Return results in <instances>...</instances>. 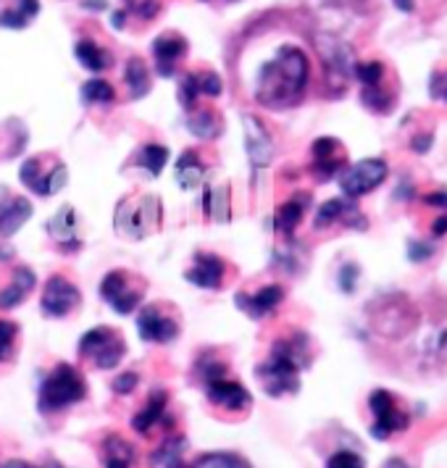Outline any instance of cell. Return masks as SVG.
I'll return each instance as SVG.
<instances>
[{
	"label": "cell",
	"mask_w": 447,
	"mask_h": 468,
	"mask_svg": "<svg viewBox=\"0 0 447 468\" xmlns=\"http://www.w3.org/2000/svg\"><path fill=\"white\" fill-rule=\"evenodd\" d=\"M308 77H311L308 56L295 45H284V48H279L271 61L261 66L253 95L263 108L287 111L300 103V98L308 87Z\"/></svg>",
	"instance_id": "6da1fadb"
},
{
	"label": "cell",
	"mask_w": 447,
	"mask_h": 468,
	"mask_svg": "<svg viewBox=\"0 0 447 468\" xmlns=\"http://www.w3.org/2000/svg\"><path fill=\"white\" fill-rule=\"evenodd\" d=\"M308 366H311V342L303 332H295L271 345V353L256 368V377L266 395L284 398L298 392L300 371H305Z\"/></svg>",
	"instance_id": "7a4b0ae2"
},
{
	"label": "cell",
	"mask_w": 447,
	"mask_h": 468,
	"mask_svg": "<svg viewBox=\"0 0 447 468\" xmlns=\"http://www.w3.org/2000/svg\"><path fill=\"white\" fill-rule=\"evenodd\" d=\"M87 398V384L82 374L71 363H56L37 392V408L40 413H61L71 405L82 403Z\"/></svg>",
	"instance_id": "3957f363"
},
{
	"label": "cell",
	"mask_w": 447,
	"mask_h": 468,
	"mask_svg": "<svg viewBox=\"0 0 447 468\" xmlns=\"http://www.w3.org/2000/svg\"><path fill=\"white\" fill-rule=\"evenodd\" d=\"M161 218H164V211H161V200L155 195H140L137 200L124 197L113 213V229L124 239L140 242L148 234L158 232Z\"/></svg>",
	"instance_id": "277c9868"
},
{
	"label": "cell",
	"mask_w": 447,
	"mask_h": 468,
	"mask_svg": "<svg viewBox=\"0 0 447 468\" xmlns=\"http://www.w3.org/2000/svg\"><path fill=\"white\" fill-rule=\"evenodd\" d=\"M80 356L85 361L92 363L95 368L111 371V368H116L119 363L124 361L127 342H124V337L116 329H111V326H95V329H90V332L82 335V340H80Z\"/></svg>",
	"instance_id": "5b68a950"
},
{
	"label": "cell",
	"mask_w": 447,
	"mask_h": 468,
	"mask_svg": "<svg viewBox=\"0 0 447 468\" xmlns=\"http://www.w3.org/2000/svg\"><path fill=\"white\" fill-rule=\"evenodd\" d=\"M101 298L119 316H129L132 311L140 308V303L145 298V287L140 279L132 277L124 269H113L101 282Z\"/></svg>",
	"instance_id": "8992f818"
},
{
	"label": "cell",
	"mask_w": 447,
	"mask_h": 468,
	"mask_svg": "<svg viewBox=\"0 0 447 468\" xmlns=\"http://www.w3.org/2000/svg\"><path fill=\"white\" fill-rule=\"evenodd\" d=\"M368 408L374 413V424H371V437L377 440H389L392 434L405 431L410 426V416L403 408H398V400L392 392L387 389H374L368 395Z\"/></svg>",
	"instance_id": "52a82bcc"
},
{
	"label": "cell",
	"mask_w": 447,
	"mask_h": 468,
	"mask_svg": "<svg viewBox=\"0 0 447 468\" xmlns=\"http://www.w3.org/2000/svg\"><path fill=\"white\" fill-rule=\"evenodd\" d=\"M387 179V164L382 158H363L350 169L340 171V187L345 197H361L366 192L377 190Z\"/></svg>",
	"instance_id": "ba28073f"
},
{
	"label": "cell",
	"mask_w": 447,
	"mask_h": 468,
	"mask_svg": "<svg viewBox=\"0 0 447 468\" xmlns=\"http://www.w3.org/2000/svg\"><path fill=\"white\" fill-rule=\"evenodd\" d=\"M80 303H82V295H80V290H77V284L71 279L56 274V277L45 282L40 311L48 319H66L71 311H77Z\"/></svg>",
	"instance_id": "9c48e42d"
},
{
	"label": "cell",
	"mask_w": 447,
	"mask_h": 468,
	"mask_svg": "<svg viewBox=\"0 0 447 468\" xmlns=\"http://www.w3.org/2000/svg\"><path fill=\"white\" fill-rule=\"evenodd\" d=\"M19 182L29 192L40 195V197H50V195H59L64 190L66 182H69V169L64 164H56L53 171H43V161L40 158H27L19 169Z\"/></svg>",
	"instance_id": "30bf717a"
},
{
	"label": "cell",
	"mask_w": 447,
	"mask_h": 468,
	"mask_svg": "<svg viewBox=\"0 0 447 468\" xmlns=\"http://www.w3.org/2000/svg\"><path fill=\"white\" fill-rule=\"evenodd\" d=\"M137 332L140 340L150 345H169L179 337V321L169 316L161 305L150 303L137 316Z\"/></svg>",
	"instance_id": "8fae6325"
},
{
	"label": "cell",
	"mask_w": 447,
	"mask_h": 468,
	"mask_svg": "<svg viewBox=\"0 0 447 468\" xmlns=\"http://www.w3.org/2000/svg\"><path fill=\"white\" fill-rule=\"evenodd\" d=\"M158 426L166 431H171V426H174V416H169V392L161 387L150 392L145 405L132 419V429L143 437H148L150 431H155Z\"/></svg>",
	"instance_id": "7c38bea8"
},
{
	"label": "cell",
	"mask_w": 447,
	"mask_h": 468,
	"mask_svg": "<svg viewBox=\"0 0 447 468\" xmlns=\"http://www.w3.org/2000/svg\"><path fill=\"white\" fill-rule=\"evenodd\" d=\"M242 127H245V150H248L250 166L256 171L266 169L274 161V140L269 129L263 127V122L253 113L242 116Z\"/></svg>",
	"instance_id": "4fadbf2b"
},
{
	"label": "cell",
	"mask_w": 447,
	"mask_h": 468,
	"mask_svg": "<svg viewBox=\"0 0 447 468\" xmlns=\"http://www.w3.org/2000/svg\"><path fill=\"white\" fill-rule=\"evenodd\" d=\"M203 389H206L208 403L216 405V408H221V410H227V413H245V410H250V405H253V395H250L242 384L232 382V379H227V377L203 384Z\"/></svg>",
	"instance_id": "5bb4252c"
},
{
	"label": "cell",
	"mask_w": 447,
	"mask_h": 468,
	"mask_svg": "<svg viewBox=\"0 0 447 468\" xmlns=\"http://www.w3.org/2000/svg\"><path fill=\"white\" fill-rule=\"evenodd\" d=\"M342 169H345V148L340 140L319 137L311 148V174L319 182H329V179L340 176Z\"/></svg>",
	"instance_id": "9a60e30c"
},
{
	"label": "cell",
	"mask_w": 447,
	"mask_h": 468,
	"mask_svg": "<svg viewBox=\"0 0 447 468\" xmlns=\"http://www.w3.org/2000/svg\"><path fill=\"white\" fill-rule=\"evenodd\" d=\"M185 279L200 290H221L227 279V261L216 253H197L192 269L185 271Z\"/></svg>",
	"instance_id": "2e32d148"
},
{
	"label": "cell",
	"mask_w": 447,
	"mask_h": 468,
	"mask_svg": "<svg viewBox=\"0 0 447 468\" xmlns=\"http://www.w3.org/2000/svg\"><path fill=\"white\" fill-rule=\"evenodd\" d=\"M335 224L356 227V229L366 227L363 213L358 211V206H356L353 197H332V200H326L319 211H316V221H314L316 229H326V227H335Z\"/></svg>",
	"instance_id": "e0dca14e"
},
{
	"label": "cell",
	"mask_w": 447,
	"mask_h": 468,
	"mask_svg": "<svg viewBox=\"0 0 447 468\" xmlns=\"http://www.w3.org/2000/svg\"><path fill=\"white\" fill-rule=\"evenodd\" d=\"M282 300H284V290L279 284H266L258 292H237L235 305L242 314H248L250 319L258 321L271 316L282 305Z\"/></svg>",
	"instance_id": "ac0fdd59"
},
{
	"label": "cell",
	"mask_w": 447,
	"mask_h": 468,
	"mask_svg": "<svg viewBox=\"0 0 447 468\" xmlns=\"http://www.w3.org/2000/svg\"><path fill=\"white\" fill-rule=\"evenodd\" d=\"M187 56V40L176 32H166L153 40V61L161 77H174L179 61Z\"/></svg>",
	"instance_id": "d6986e66"
},
{
	"label": "cell",
	"mask_w": 447,
	"mask_h": 468,
	"mask_svg": "<svg viewBox=\"0 0 447 468\" xmlns=\"http://www.w3.org/2000/svg\"><path fill=\"white\" fill-rule=\"evenodd\" d=\"M48 234H50V239L59 245L61 253H77V250L82 248V239H80V221H77V211H74L71 206H64L61 211L48 221Z\"/></svg>",
	"instance_id": "ffe728a7"
},
{
	"label": "cell",
	"mask_w": 447,
	"mask_h": 468,
	"mask_svg": "<svg viewBox=\"0 0 447 468\" xmlns=\"http://www.w3.org/2000/svg\"><path fill=\"white\" fill-rule=\"evenodd\" d=\"M321 56H324V64H326V74L332 77H353L356 64H353V53L347 45H342L340 40H332V37H321L319 40Z\"/></svg>",
	"instance_id": "44dd1931"
},
{
	"label": "cell",
	"mask_w": 447,
	"mask_h": 468,
	"mask_svg": "<svg viewBox=\"0 0 447 468\" xmlns=\"http://www.w3.org/2000/svg\"><path fill=\"white\" fill-rule=\"evenodd\" d=\"M37 277L29 266H16L11 274V284L5 290H0V311H11L16 305H22L29 298V292L35 290Z\"/></svg>",
	"instance_id": "7402d4cb"
},
{
	"label": "cell",
	"mask_w": 447,
	"mask_h": 468,
	"mask_svg": "<svg viewBox=\"0 0 447 468\" xmlns=\"http://www.w3.org/2000/svg\"><path fill=\"white\" fill-rule=\"evenodd\" d=\"M308 206H311V195H305V192L293 195L287 203H282V206L277 208V216H274V229H277L282 237L293 239V234H295V229H298L300 218H303L305 211H308Z\"/></svg>",
	"instance_id": "603a6c76"
},
{
	"label": "cell",
	"mask_w": 447,
	"mask_h": 468,
	"mask_svg": "<svg viewBox=\"0 0 447 468\" xmlns=\"http://www.w3.org/2000/svg\"><path fill=\"white\" fill-rule=\"evenodd\" d=\"M206 164L200 161V155L195 153V150H185L179 158H176V164H174V176H176V185L182 187V190H195V187H200L203 182H206Z\"/></svg>",
	"instance_id": "cb8c5ba5"
},
{
	"label": "cell",
	"mask_w": 447,
	"mask_h": 468,
	"mask_svg": "<svg viewBox=\"0 0 447 468\" xmlns=\"http://www.w3.org/2000/svg\"><path fill=\"white\" fill-rule=\"evenodd\" d=\"M101 461L103 468H134L137 452L122 434H108L101 442Z\"/></svg>",
	"instance_id": "d4e9b609"
},
{
	"label": "cell",
	"mask_w": 447,
	"mask_h": 468,
	"mask_svg": "<svg viewBox=\"0 0 447 468\" xmlns=\"http://www.w3.org/2000/svg\"><path fill=\"white\" fill-rule=\"evenodd\" d=\"M203 213L206 218L227 224L232 218V190L229 185H213L203 192Z\"/></svg>",
	"instance_id": "484cf974"
},
{
	"label": "cell",
	"mask_w": 447,
	"mask_h": 468,
	"mask_svg": "<svg viewBox=\"0 0 447 468\" xmlns=\"http://www.w3.org/2000/svg\"><path fill=\"white\" fill-rule=\"evenodd\" d=\"M32 216V203L27 197H11L0 208V237H14Z\"/></svg>",
	"instance_id": "4316f807"
},
{
	"label": "cell",
	"mask_w": 447,
	"mask_h": 468,
	"mask_svg": "<svg viewBox=\"0 0 447 468\" xmlns=\"http://www.w3.org/2000/svg\"><path fill=\"white\" fill-rule=\"evenodd\" d=\"M185 450H187V442L185 437L179 434H169L158 450H153L150 455V466L155 468H185L182 466V458H185Z\"/></svg>",
	"instance_id": "83f0119b"
},
{
	"label": "cell",
	"mask_w": 447,
	"mask_h": 468,
	"mask_svg": "<svg viewBox=\"0 0 447 468\" xmlns=\"http://www.w3.org/2000/svg\"><path fill=\"white\" fill-rule=\"evenodd\" d=\"M187 129L197 140H213L224 132V122L221 116L211 111V108H203V111H190L187 113Z\"/></svg>",
	"instance_id": "f1b7e54d"
},
{
	"label": "cell",
	"mask_w": 447,
	"mask_h": 468,
	"mask_svg": "<svg viewBox=\"0 0 447 468\" xmlns=\"http://www.w3.org/2000/svg\"><path fill=\"white\" fill-rule=\"evenodd\" d=\"M74 56L92 74H101V71H106L108 66L113 64L111 53H108L106 48H101L95 40H80V43L74 45Z\"/></svg>",
	"instance_id": "f546056e"
},
{
	"label": "cell",
	"mask_w": 447,
	"mask_h": 468,
	"mask_svg": "<svg viewBox=\"0 0 447 468\" xmlns=\"http://www.w3.org/2000/svg\"><path fill=\"white\" fill-rule=\"evenodd\" d=\"M124 82H127L129 98L132 101H140L150 92V71L148 64L143 58H129L124 66Z\"/></svg>",
	"instance_id": "4dcf8cb0"
},
{
	"label": "cell",
	"mask_w": 447,
	"mask_h": 468,
	"mask_svg": "<svg viewBox=\"0 0 447 468\" xmlns=\"http://www.w3.org/2000/svg\"><path fill=\"white\" fill-rule=\"evenodd\" d=\"M166 164H169V150L158 143H148L137 150V166L150 174V179H158L166 169Z\"/></svg>",
	"instance_id": "1f68e13d"
},
{
	"label": "cell",
	"mask_w": 447,
	"mask_h": 468,
	"mask_svg": "<svg viewBox=\"0 0 447 468\" xmlns=\"http://www.w3.org/2000/svg\"><path fill=\"white\" fill-rule=\"evenodd\" d=\"M37 11H40L37 0H16L14 8L0 14V27H5V29H24L27 24L37 16Z\"/></svg>",
	"instance_id": "d6a6232c"
},
{
	"label": "cell",
	"mask_w": 447,
	"mask_h": 468,
	"mask_svg": "<svg viewBox=\"0 0 447 468\" xmlns=\"http://www.w3.org/2000/svg\"><path fill=\"white\" fill-rule=\"evenodd\" d=\"M221 377H227V363L221 361L213 350L200 353V358L195 361V379L200 384H208Z\"/></svg>",
	"instance_id": "836d02e7"
},
{
	"label": "cell",
	"mask_w": 447,
	"mask_h": 468,
	"mask_svg": "<svg viewBox=\"0 0 447 468\" xmlns=\"http://www.w3.org/2000/svg\"><path fill=\"white\" fill-rule=\"evenodd\" d=\"M80 92H82L80 98H82L85 106H108V103L116 101V90L106 80H90V82L82 85Z\"/></svg>",
	"instance_id": "e575fe53"
},
{
	"label": "cell",
	"mask_w": 447,
	"mask_h": 468,
	"mask_svg": "<svg viewBox=\"0 0 447 468\" xmlns=\"http://www.w3.org/2000/svg\"><path fill=\"white\" fill-rule=\"evenodd\" d=\"M185 468H250V463L235 452H208V455H200L197 461H192L190 466Z\"/></svg>",
	"instance_id": "d590c367"
},
{
	"label": "cell",
	"mask_w": 447,
	"mask_h": 468,
	"mask_svg": "<svg viewBox=\"0 0 447 468\" xmlns=\"http://www.w3.org/2000/svg\"><path fill=\"white\" fill-rule=\"evenodd\" d=\"M19 326L11 319H0V363H8L16 353Z\"/></svg>",
	"instance_id": "8d00e7d4"
},
{
	"label": "cell",
	"mask_w": 447,
	"mask_h": 468,
	"mask_svg": "<svg viewBox=\"0 0 447 468\" xmlns=\"http://www.w3.org/2000/svg\"><path fill=\"white\" fill-rule=\"evenodd\" d=\"M395 103V98L389 95V92H384L382 87L374 85V87H363V106H368L371 111H389V106Z\"/></svg>",
	"instance_id": "74e56055"
},
{
	"label": "cell",
	"mask_w": 447,
	"mask_h": 468,
	"mask_svg": "<svg viewBox=\"0 0 447 468\" xmlns=\"http://www.w3.org/2000/svg\"><path fill=\"white\" fill-rule=\"evenodd\" d=\"M197 98H200V87H197V74H187L182 82H179V103L182 108L190 113L197 106Z\"/></svg>",
	"instance_id": "f35d334b"
},
{
	"label": "cell",
	"mask_w": 447,
	"mask_h": 468,
	"mask_svg": "<svg viewBox=\"0 0 447 468\" xmlns=\"http://www.w3.org/2000/svg\"><path fill=\"white\" fill-rule=\"evenodd\" d=\"M124 5H127V14H134L143 22L155 19L161 11V0H124Z\"/></svg>",
	"instance_id": "ab89813d"
},
{
	"label": "cell",
	"mask_w": 447,
	"mask_h": 468,
	"mask_svg": "<svg viewBox=\"0 0 447 468\" xmlns=\"http://www.w3.org/2000/svg\"><path fill=\"white\" fill-rule=\"evenodd\" d=\"M353 77L361 80L363 87H374L379 85L384 80V66L379 61H368V64H356V71Z\"/></svg>",
	"instance_id": "60d3db41"
},
{
	"label": "cell",
	"mask_w": 447,
	"mask_h": 468,
	"mask_svg": "<svg viewBox=\"0 0 447 468\" xmlns=\"http://www.w3.org/2000/svg\"><path fill=\"white\" fill-rule=\"evenodd\" d=\"M197 87L206 98H218L224 92V82L216 71H197Z\"/></svg>",
	"instance_id": "b9f144b4"
},
{
	"label": "cell",
	"mask_w": 447,
	"mask_h": 468,
	"mask_svg": "<svg viewBox=\"0 0 447 468\" xmlns=\"http://www.w3.org/2000/svg\"><path fill=\"white\" fill-rule=\"evenodd\" d=\"M326 468H366V463H363L361 455L353 452V450H337V452L329 455Z\"/></svg>",
	"instance_id": "7bdbcfd3"
},
{
	"label": "cell",
	"mask_w": 447,
	"mask_h": 468,
	"mask_svg": "<svg viewBox=\"0 0 447 468\" xmlns=\"http://www.w3.org/2000/svg\"><path fill=\"white\" fill-rule=\"evenodd\" d=\"M140 382V377H137V371H124V374H119L116 379H113V392L116 395H129V392H134V387Z\"/></svg>",
	"instance_id": "ee69618b"
},
{
	"label": "cell",
	"mask_w": 447,
	"mask_h": 468,
	"mask_svg": "<svg viewBox=\"0 0 447 468\" xmlns=\"http://www.w3.org/2000/svg\"><path fill=\"white\" fill-rule=\"evenodd\" d=\"M356 279H358V266L356 263H345L340 271L342 292H353L356 290Z\"/></svg>",
	"instance_id": "f6af8a7d"
},
{
	"label": "cell",
	"mask_w": 447,
	"mask_h": 468,
	"mask_svg": "<svg viewBox=\"0 0 447 468\" xmlns=\"http://www.w3.org/2000/svg\"><path fill=\"white\" fill-rule=\"evenodd\" d=\"M429 90H431V98H440L447 103V71H434Z\"/></svg>",
	"instance_id": "bcb514c9"
},
{
	"label": "cell",
	"mask_w": 447,
	"mask_h": 468,
	"mask_svg": "<svg viewBox=\"0 0 447 468\" xmlns=\"http://www.w3.org/2000/svg\"><path fill=\"white\" fill-rule=\"evenodd\" d=\"M410 258L413 261H426V258L431 256V245H419V242H410Z\"/></svg>",
	"instance_id": "7dc6e473"
},
{
	"label": "cell",
	"mask_w": 447,
	"mask_h": 468,
	"mask_svg": "<svg viewBox=\"0 0 447 468\" xmlns=\"http://www.w3.org/2000/svg\"><path fill=\"white\" fill-rule=\"evenodd\" d=\"M0 468H64L61 463H56V461H50L48 466H29V463H24V461H8V463H3Z\"/></svg>",
	"instance_id": "c3c4849f"
},
{
	"label": "cell",
	"mask_w": 447,
	"mask_h": 468,
	"mask_svg": "<svg viewBox=\"0 0 447 468\" xmlns=\"http://www.w3.org/2000/svg\"><path fill=\"white\" fill-rule=\"evenodd\" d=\"M424 200L429 206H442V208H447V192H431V195H426Z\"/></svg>",
	"instance_id": "681fc988"
},
{
	"label": "cell",
	"mask_w": 447,
	"mask_h": 468,
	"mask_svg": "<svg viewBox=\"0 0 447 468\" xmlns=\"http://www.w3.org/2000/svg\"><path fill=\"white\" fill-rule=\"evenodd\" d=\"M384 468H410V466L405 463L403 458H389V461L384 463Z\"/></svg>",
	"instance_id": "f907efd6"
},
{
	"label": "cell",
	"mask_w": 447,
	"mask_h": 468,
	"mask_svg": "<svg viewBox=\"0 0 447 468\" xmlns=\"http://www.w3.org/2000/svg\"><path fill=\"white\" fill-rule=\"evenodd\" d=\"M431 232L434 234H445L447 232V216H442L434 227H431Z\"/></svg>",
	"instance_id": "816d5d0a"
},
{
	"label": "cell",
	"mask_w": 447,
	"mask_h": 468,
	"mask_svg": "<svg viewBox=\"0 0 447 468\" xmlns=\"http://www.w3.org/2000/svg\"><path fill=\"white\" fill-rule=\"evenodd\" d=\"M400 11H405V14H410L413 11V0H392Z\"/></svg>",
	"instance_id": "f5cc1de1"
},
{
	"label": "cell",
	"mask_w": 447,
	"mask_h": 468,
	"mask_svg": "<svg viewBox=\"0 0 447 468\" xmlns=\"http://www.w3.org/2000/svg\"><path fill=\"white\" fill-rule=\"evenodd\" d=\"M113 27H116V29L124 27V11H116V14H113Z\"/></svg>",
	"instance_id": "db71d44e"
},
{
	"label": "cell",
	"mask_w": 447,
	"mask_h": 468,
	"mask_svg": "<svg viewBox=\"0 0 447 468\" xmlns=\"http://www.w3.org/2000/svg\"><path fill=\"white\" fill-rule=\"evenodd\" d=\"M14 256V250H11V248H3V245H0V258H11Z\"/></svg>",
	"instance_id": "11a10c76"
}]
</instances>
